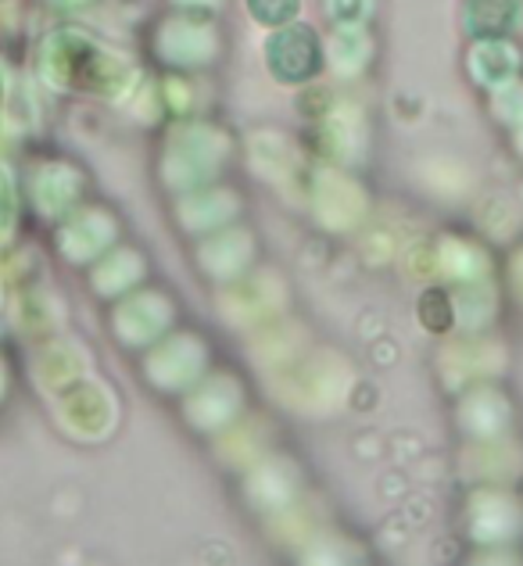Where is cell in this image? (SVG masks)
I'll list each match as a JSON object with an SVG mask.
<instances>
[{
	"mask_svg": "<svg viewBox=\"0 0 523 566\" xmlns=\"http://www.w3.org/2000/svg\"><path fill=\"white\" fill-rule=\"evenodd\" d=\"M265 62L280 83H305L323 65L320 36L308 25H280L265 43Z\"/></svg>",
	"mask_w": 523,
	"mask_h": 566,
	"instance_id": "1",
	"label": "cell"
},
{
	"mask_svg": "<svg viewBox=\"0 0 523 566\" xmlns=\"http://www.w3.org/2000/svg\"><path fill=\"white\" fill-rule=\"evenodd\" d=\"M248 11L255 14L262 25H287L297 14V0H248Z\"/></svg>",
	"mask_w": 523,
	"mask_h": 566,
	"instance_id": "2",
	"label": "cell"
},
{
	"mask_svg": "<svg viewBox=\"0 0 523 566\" xmlns=\"http://www.w3.org/2000/svg\"><path fill=\"white\" fill-rule=\"evenodd\" d=\"M369 0H331V14L337 22H358L366 14Z\"/></svg>",
	"mask_w": 523,
	"mask_h": 566,
	"instance_id": "3",
	"label": "cell"
}]
</instances>
